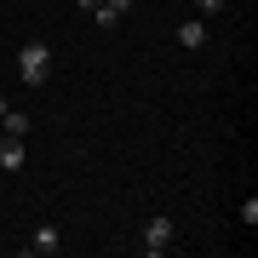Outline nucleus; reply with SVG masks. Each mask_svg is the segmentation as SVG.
Masks as SVG:
<instances>
[{
	"label": "nucleus",
	"instance_id": "nucleus-1",
	"mask_svg": "<svg viewBox=\"0 0 258 258\" xmlns=\"http://www.w3.org/2000/svg\"><path fill=\"white\" fill-rule=\"evenodd\" d=\"M18 81L23 86H46L52 81V46L46 40H23L18 46Z\"/></svg>",
	"mask_w": 258,
	"mask_h": 258
},
{
	"label": "nucleus",
	"instance_id": "nucleus-2",
	"mask_svg": "<svg viewBox=\"0 0 258 258\" xmlns=\"http://www.w3.org/2000/svg\"><path fill=\"white\" fill-rule=\"evenodd\" d=\"M172 247H178V224L166 218V212H155V218L144 224V252L161 258V252H172Z\"/></svg>",
	"mask_w": 258,
	"mask_h": 258
},
{
	"label": "nucleus",
	"instance_id": "nucleus-3",
	"mask_svg": "<svg viewBox=\"0 0 258 258\" xmlns=\"http://www.w3.org/2000/svg\"><path fill=\"white\" fill-rule=\"evenodd\" d=\"M57 247H63V235H57L52 224H35V235H29V252H40V258H52Z\"/></svg>",
	"mask_w": 258,
	"mask_h": 258
},
{
	"label": "nucleus",
	"instance_id": "nucleus-4",
	"mask_svg": "<svg viewBox=\"0 0 258 258\" xmlns=\"http://www.w3.org/2000/svg\"><path fill=\"white\" fill-rule=\"evenodd\" d=\"M126 12H132V0H98V12H92V23H98V29H115L120 18H126Z\"/></svg>",
	"mask_w": 258,
	"mask_h": 258
},
{
	"label": "nucleus",
	"instance_id": "nucleus-5",
	"mask_svg": "<svg viewBox=\"0 0 258 258\" xmlns=\"http://www.w3.org/2000/svg\"><path fill=\"white\" fill-rule=\"evenodd\" d=\"M23 161H29L23 138H0V166H6V172H23Z\"/></svg>",
	"mask_w": 258,
	"mask_h": 258
},
{
	"label": "nucleus",
	"instance_id": "nucleus-6",
	"mask_svg": "<svg viewBox=\"0 0 258 258\" xmlns=\"http://www.w3.org/2000/svg\"><path fill=\"white\" fill-rule=\"evenodd\" d=\"M178 46H189V52H201V46H207V23H201V18H189V23H178Z\"/></svg>",
	"mask_w": 258,
	"mask_h": 258
},
{
	"label": "nucleus",
	"instance_id": "nucleus-7",
	"mask_svg": "<svg viewBox=\"0 0 258 258\" xmlns=\"http://www.w3.org/2000/svg\"><path fill=\"white\" fill-rule=\"evenodd\" d=\"M0 138H29V115L23 109H6V115H0Z\"/></svg>",
	"mask_w": 258,
	"mask_h": 258
},
{
	"label": "nucleus",
	"instance_id": "nucleus-8",
	"mask_svg": "<svg viewBox=\"0 0 258 258\" xmlns=\"http://www.w3.org/2000/svg\"><path fill=\"white\" fill-rule=\"evenodd\" d=\"M195 12H224V0H195Z\"/></svg>",
	"mask_w": 258,
	"mask_h": 258
},
{
	"label": "nucleus",
	"instance_id": "nucleus-9",
	"mask_svg": "<svg viewBox=\"0 0 258 258\" xmlns=\"http://www.w3.org/2000/svg\"><path fill=\"white\" fill-rule=\"evenodd\" d=\"M75 6H81V12H98V0H75Z\"/></svg>",
	"mask_w": 258,
	"mask_h": 258
}]
</instances>
